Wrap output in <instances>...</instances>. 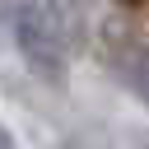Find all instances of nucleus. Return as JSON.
<instances>
[{
  "mask_svg": "<svg viewBox=\"0 0 149 149\" xmlns=\"http://www.w3.org/2000/svg\"><path fill=\"white\" fill-rule=\"evenodd\" d=\"M14 42L28 70L61 84L70 70V19L61 0H23L14 9Z\"/></svg>",
  "mask_w": 149,
  "mask_h": 149,
  "instance_id": "f257e3e1",
  "label": "nucleus"
},
{
  "mask_svg": "<svg viewBox=\"0 0 149 149\" xmlns=\"http://www.w3.org/2000/svg\"><path fill=\"white\" fill-rule=\"evenodd\" d=\"M126 79H130V88L149 102V42L130 51V61H126Z\"/></svg>",
  "mask_w": 149,
  "mask_h": 149,
  "instance_id": "f03ea898",
  "label": "nucleus"
},
{
  "mask_svg": "<svg viewBox=\"0 0 149 149\" xmlns=\"http://www.w3.org/2000/svg\"><path fill=\"white\" fill-rule=\"evenodd\" d=\"M19 5H23V0H0V19H5V14H14Z\"/></svg>",
  "mask_w": 149,
  "mask_h": 149,
  "instance_id": "7ed1b4c3",
  "label": "nucleus"
},
{
  "mask_svg": "<svg viewBox=\"0 0 149 149\" xmlns=\"http://www.w3.org/2000/svg\"><path fill=\"white\" fill-rule=\"evenodd\" d=\"M9 144H14V140H9V130L0 126V149H9Z\"/></svg>",
  "mask_w": 149,
  "mask_h": 149,
  "instance_id": "20e7f679",
  "label": "nucleus"
}]
</instances>
